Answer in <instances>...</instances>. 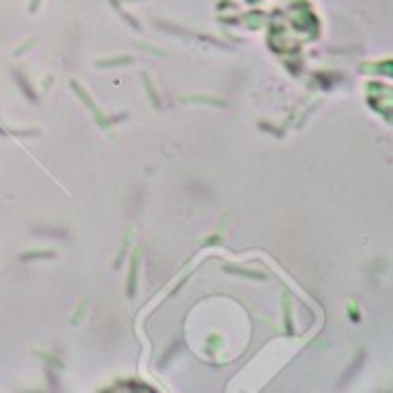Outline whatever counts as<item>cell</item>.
Instances as JSON below:
<instances>
[{"label":"cell","mask_w":393,"mask_h":393,"mask_svg":"<svg viewBox=\"0 0 393 393\" xmlns=\"http://www.w3.org/2000/svg\"><path fill=\"white\" fill-rule=\"evenodd\" d=\"M12 78H14V83L19 85V92H21L23 97L28 99L30 104L39 106V97H37V92L32 90V85H30V81H28V76L23 74L21 69H14V71H12Z\"/></svg>","instance_id":"1"},{"label":"cell","mask_w":393,"mask_h":393,"mask_svg":"<svg viewBox=\"0 0 393 393\" xmlns=\"http://www.w3.org/2000/svg\"><path fill=\"white\" fill-rule=\"evenodd\" d=\"M69 85H71V90L76 92V97H78V99H81V101H83V104H85V108H88V111H92V113H94V117H97V120H99V117H101V111H99V108H97V104H94V99H92L90 94H88V90H85V88H83V85H81V83H78L76 78H71V81H69Z\"/></svg>","instance_id":"2"},{"label":"cell","mask_w":393,"mask_h":393,"mask_svg":"<svg viewBox=\"0 0 393 393\" xmlns=\"http://www.w3.org/2000/svg\"><path fill=\"white\" fill-rule=\"evenodd\" d=\"M30 230H32V234H37V237H53V239H65V242L69 239V232L65 230V228H55V226H32Z\"/></svg>","instance_id":"3"},{"label":"cell","mask_w":393,"mask_h":393,"mask_svg":"<svg viewBox=\"0 0 393 393\" xmlns=\"http://www.w3.org/2000/svg\"><path fill=\"white\" fill-rule=\"evenodd\" d=\"M136 285H138V253H134L131 262H129V278H127V297L129 299L136 297Z\"/></svg>","instance_id":"4"},{"label":"cell","mask_w":393,"mask_h":393,"mask_svg":"<svg viewBox=\"0 0 393 393\" xmlns=\"http://www.w3.org/2000/svg\"><path fill=\"white\" fill-rule=\"evenodd\" d=\"M134 62V58L131 55H117V58H101V60H97L94 65H97L99 69H113V67H124V65H131Z\"/></svg>","instance_id":"5"},{"label":"cell","mask_w":393,"mask_h":393,"mask_svg":"<svg viewBox=\"0 0 393 393\" xmlns=\"http://www.w3.org/2000/svg\"><path fill=\"white\" fill-rule=\"evenodd\" d=\"M226 274H237V276H246V278H255V280H265L267 274L265 272H253V269H242V267H234V265H226L223 267Z\"/></svg>","instance_id":"6"},{"label":"cell","mask_w":393,"mask_h":393,"mask_svg":"<svg viewBox=\"0 0 393 393\" xmlns=\"http://www.w3.org/2000/svg\"><path fill=\"white\" fill-rule=\"evenodd\" d=\"M51 257H55V251L51 249H37V251H28V253H23L21 255V262H32V260H51Z\"/></svg>","instance_id":"7"},{"label":"cell","mask_w":393,"mask_h":393,"mask_svg":"<svg viewBox=\"0 0 393 393\" xmlns=\"http://www.w3.org/2000/svg\"><path fill=\"white\" fill-rule=\"evenodd\" d=\"M184 101H200V104H205V106H216V108H226L228 106L223 99L207 97V94H193V97H184Z\"/></svg>","instance_id":"8"},{"label":"cell","mask_w":393,"mask_h":393,"mask_svg":"<svg viewBox=\"0 0 393 393\" xmlns=\"http://www.w3.org/2000/svg\"><path fill=\"white\" fill-rule=\"evenodd\" d=\"M363 359H366V352H363V349H361V352H359V356H356V359H354V363H352V366H349L347 370H345V375H343V379H340V384H338V386H345V384H347L349 379H352V375H354V372L359 370V368H361Z\"/></svg>","instance_id":"9"},{"label":"cell","mask_w":393,"mask_h":393,"mask_svg":"<svg viewBox=\"0 0 393 393\" xmlns=\"http://www.w3.org/2000/svg\"><path fill=\"white\" fill-rule=\"evenodd\" d=\"M140 78H143V83H145V92H147V97H150L152 106L161 108V99H159V94H157V90H154V85H152L150 76H147V74H143V76H140Z\"/></svg>","instance_id":"10"},{"label":"cell","mask_w":393,"mask_h":393,"mask_svg":"<svg viewBox=\"0 0 393 393\" xmlns=\"http://www.w3.org/2000/svg\"><path fill=\"white\" fill-rule=\"evenodd\" d=\"M5 134L16 136V138H25V136H39L42 131L39 129H5Z\"/></svg>","instance_id":"11"},{"label":"cell","mask_w":393,"mask_h":393,"mask_svg":"<svg viewBox=\"0 0 393 393\" xmlns=\"http://www.w3.org/2000/svg\"><path fill=\"white\" fill-rule=\"evenodd\" d=\"M35 356H39V359H44L48 366H55V368H65V363L58 359V356H53V354H48V352H35Z\"/></svg>","instance_id":"12"},{"label":"cell","mask_w":393,"mask_h":393,"mask_svg":"<svg viewBox=\"0 0 393 393\" xmlns=\"http://www.w3.org/2000/svg\"><path fill=\"white\" fill-rule=\"evenodd\" d=\"M283 310H285V331L292 336L295 329H292V313H290V299H287V295H285V301H283Z\"/></svg>","instance_id":"13"},{"label":"cell","mask_w":393,"mask_h":393,"mask_svg":"<svg viewBox=\"0 0 393 393\" xmlns=\"http://www.w3.org/2000/svg\"><path fill=\"white\" fill-rule=\"evenodd\" d=\"M115 12H117V14H120L122 16V19H124V23H129V25H131V28H134V30H136V32H140V23H138L136 21V19H134V16H131V14H129V12H124V9H115Z\"/></svg>","instance_id":"14"},{"label":"cell","mask_w":393,"mask_h":393,"mask_svg":"<svg viewBox=\"0 0 393 393\" xmlns=\"http://www.w3.org/2000/svg\"><path fill=\"white\" fill-rule=\"evenodd\" d=\"M44 372H46V379H48V386H51L53 391H58V389H60V382H58V375H55V372L51 370V368H46Z\"/></svg>","instance_id":"15"},{"label":"cell","mask_w":393,"mask_h":393,"mask_svg":"<svg viewBox=\"0 0 393 393\" xmlns=\"http://www.w3.org/2000/svg\"><path fill=\"white\" fill-rule=\"evenodd\" d=\"M35 44H37V37H30V39H28V42H23V44L19 46V48H16V51H14V55H16V58H19V55H23V53H25V51H30V46H35Z\"/></svg>","instance_id":"16"},{"label":"cell","mask_w":393,"mask_h":393,"mask_svg":"<svg viewBox=\"0 0 393 393\" xmlns=\"http://www.w3.org/2000/svg\"><path fill=\"white\" fill-rule=\"evenodd\" d=\"M136 48H143L145 53H154V55H166V51H161V48H154V46H150V44H136Z\"/></svg>","instance_id":"17"},{"label":"cell","mask_w":393,"mask_h":393,"mask_svg":"<svg viewBox=\"0 0 393 393\" xmlns=\"http://www.w3.org/2000/svg\"><path fill=\"white\" fill-rule=\"evenodd\" d=\"M175 352H177V345H175V347H170V349H168V352H166V354L161 356V366H166V363H168V359H170V354H175Z\"/></svg>","instance_id":"18"},{"label":"cell","mask_w":393,"mask_h":393,"mask_svg":"<svg viewBox=\"0 0 393 393\" xmlns=\"http://www.w3.org/2000/svg\"><path fill=\"white\" fill-rule=\"evenodd\" d=\"M221 242V237H219V234H216V237H209V239H205V246H214V244H219Z\"/></svg>","instance_id":"19"},{"label":"cell","mask_w":393,"mask_h":393,"mask_svg":"<svg viewBox=\"0 0 393 393\" xmlns=\"http://www.w3.org/2000/svg\"><path fill=\"white\" fill-rule=\"evenodd\" d=\"M39 2H42V0H32V2H30V12H32V14L39 9Z\"/></svg>","instance_id":"20"},{"label":"cell","mask_w":393,"mask_h":393,"mask_svg":"<svg viewBox=\"0 0 393 393\" xmlns=\"http://www.w3.org/2000/svg\"><path fill=\"white\" fill-rule=\"evenodd\" d=\"M129 2H134V0H129Z\"/></svg>","instance_id":"21"}]
</instances>
